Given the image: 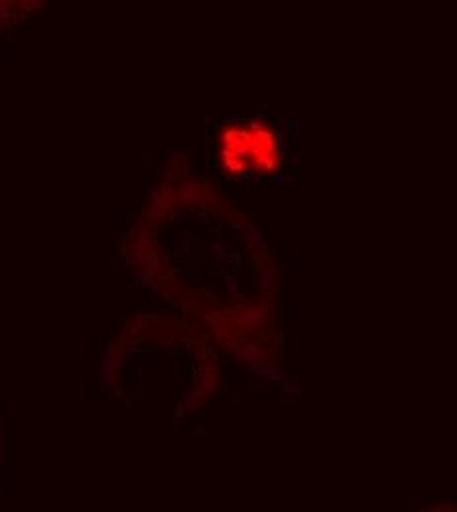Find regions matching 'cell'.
<instances>
[{
	"label": "cell",
	"mask_w": 457,
	"mask_h": 512,
	"mask_svg": "<svg viewBox=\"0 0 457 512\" xmlns=\"http://www.w3.org/2000/svg\"><path fill=\"white\" fill-rule=\"evenodd\" d=\"M221 166L233 176L249 172H272L278 166V142L264 125L227 128L221 134Z\"/></svg>",
	"instance_id": "obj_1"
},
{
	"label": "cell",
	"mask_w": 457,
	"mask_h": 512,
	"mask_svg": "<svg viewBox=\"0 0 457 512\" xmlns=\"http://www.w3.org/2000/svg\"><path fill=\"white\" fill-rule=\"evenodd\" d=\"M44 4L46 0H0V30L20 24Z\"/></svg>",
	"instance_id": "obj_2"
}]
</instances>
